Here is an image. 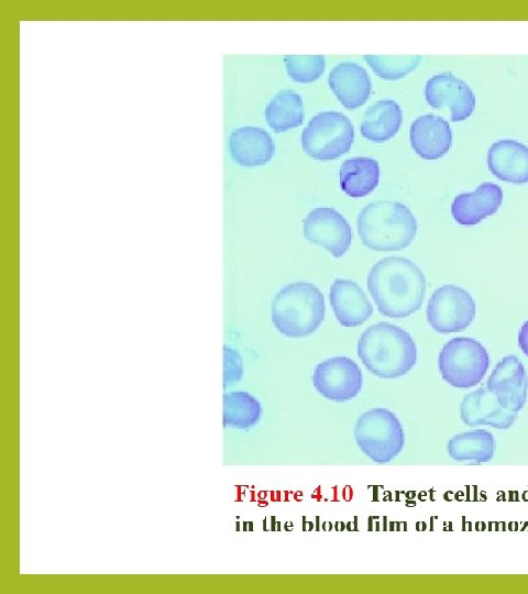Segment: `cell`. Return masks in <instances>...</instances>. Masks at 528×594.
<instances>
[{
	"label": "cell",
	"instance_id": "cell-1",
	"mask_svg": "<svg viewBox=\"0 0 528 594\" xmlns=\"http://www.w3.org/2000/svg\"><path fill=\"white\" fill-rule=\"evenodd\" d=\"M367 289L382 315L405 318L421 307L426 278L410 260L388 256L376 262L369 272Z\"/></svg>",
	"mask_w": 528,
	"mask_h": 594
},
{
	"label": "cell",
	"instance_id": "cell-2",
	"mask_svg": "<svg viewBox=\"0 0 528 594\" xmlns=\"http://www.w3.org/2000/svg\"><path fill=\"white\" fill-rule=\"evenodd\" d=\"M358 355L372 374L382 378H396L414 367L417 348L404 329L389 322H378L361 334Z\"/></svg>",
	"mask_w": 528,
	"mask_h": 594
},
{
	"label": "cell",
	"instance_id": "cell-3",
	"mask_svg": "<svg viewBox=\"0 0 528 594\" xmlns=\"http://www.w3.org/2000/svg\"><path fill=\"white\" fill-rule=\"evenodd\" d=\"M362 243L373 251H399L407 248L417 233V221L404 204L375 201L358 217Z\"/></svg>",
	"mask_w": 528,
	"mask_h": 594
},
{
	"label": "cell",
	"instance_id": "cell-4",
	"mask_svg": "<svg viewBox=\"0 0 528 594\" xmlns=\"http://www.w3.org/2000/svg\"><path fill=\"white\" fill-rule=\"evenodd\" d=\"M326 305L319 288L306 282L283 287L272 301V322L288 338H302L315 332L324 319Z\"/></svg>",
	"mask_w": 528,
	"mask_h": 594
},
{
	"label": "cell",
	"instance_id": "cell-5",
	"mask_svg": "<svg viewBox=\"0 0 528 594\" xmlns=\"http://www.w3.org/2000/svg\"><path fill=\"white\" fill-rule=\"evenodd\" d=\"M353 435L360 450L375 463H387L403 450L405 435L396 415L386 408H372L356 420Z\"/></svg>",
	"mask_w": 528,
	"mask_h": 594
},
{
	"label": "cell",
	"instance_id": "cell-6",
	"mask_svg": "<svg viewBox=\"0 0 528 594\" xmlns=\"http://www.w3.org/2000/svg\"><path fill=\"white\" fill-rule=\"evenodd\" d=\"M490 366L485 346L477 340L458 337L448 341L438 356L442 378L451 386L469 388L477 385Z\"/></svg>",
	"mask_w": 528,
	"mask_h": 594
},
{
	"label": "cell",
	"instance_id": "cell-7",
	"mask_svg": "<svg viewBox=\"0 0 528 594\" xmlns=\"http://www.w3.org/2000/svg\"><path fill=\"white\" fill-rule=\"evenodd\" d=\"M354 140L351 120L337 111L319 112L301 133L305 153L319 161H330L349 152Z\"/></svg>",
	"mask_w": 528,
	"mask_h": 594
},
{
	"label": "cell",
	"instance_id": "cell-8",
	"mask_svg": "<svg viewBox=\"0 0 528 594\" xmlns=\"http://www.w3.org/2000/svg\"><path fill=\"white\" fill-rule=\"evenodd\" d=\"M475 302L472 296L455 285L437 288L427 306V320L440 333L464 330L473 321Z\"/></svg>",
	"mask_w": 528,
	"mask_h": 594
},
{
	"label": "cell",
	"instance_id": "cell-9",
	"mask_svg": "<svg viewBox=\"0 0 528 594\" xmlns=\"http://www.w3.org/2000/svg\"><path fill=\"white\" fill-rule=\"evenodd\" d=\"M312 384L324 398L343 403L356 397L362 388L363 376L353 360L346 356H334L315 367Z\"/></svg>",
	"mask_w": 528,
	"mask_h": 594
},
{
	"label": "cell",
	"instance_id": "cell-10",
	"mask_svg": "<svg viewBox=\"0 0 528 594\" xmlns=\"http://www.w3.org/2000/svg\"><path fill=\"white\" fill-rule=\"evenodd\" d=\"M305 238L322 245L334 257L343 256L352 241L349 222L332 208H316L304 219Z\"/></svg>",
	"mask_w": 528,
	"mask_h": 594
},
{
	"label": "cell",
	"instance_id": "cell-11",
	"mask_svg": "<svg viewBox=\"0 0 528 594\" xmlns=\"http://www.w3.org/2000/svg\"><path fill=\"white\" fill-rule=\"evenodd\" d=\"M425 96L432 108H448L453 122L468 119L475 108V96L471 87L451 73L430 77L425 86Z\"/></svg>",
	"mask_w": 528,
	"mask_h": 594
},
{
	"label": "cell",
	"instance_id": "cell-12",
	"mask_svg": "<svg viewBox=\"0 0 528 594\" xmlns=\"http://www.w3.org/2000/svg\"><path fill=\"white\" fill-rule=\"evenodd\" d=\"M486 387L504 408L518 413L526 403L528 389V377L519 359L504 356L493 369Z\"/></svg>",
	"mask_w": 528,
	"mask_h": 594
},
{
	"label": "cell",
	"instance_id": "cell-13",
	"mask_svg": "<svg viewBox=\"0 0 528 594\" xmlns=\"http://www.w3.org/2000/svg\"><path fill=\"white\" fill-rule=\"evenodd\" d=\"M517 415L504 408L487 387L466 394L460 405L461 420L469 427L485 425L506 430L513 426Z\"/></svg>",
	"mask_w": 528,
	"mask_h": 594
},
{
	"label": "cell",
	"instance_id": "cell-14",
	"mask_svg": "<svg viewBox=\"0 0 528 594\" xmlns=\"http://www.w3.org/2000/svg\"><path fill=\"white\" fill-rule=\"evenodd\" d=\"M502 202V188L496 184L485 182L473 191L458 195L452 201L451 213L459 224L475 226L493 216Z\"/></svg>",
	"mask_w": 528,
	"mask_h": 594
},
{
	"label": "cell",
	"instance_id": "cell-15",
	"mask_svg": "<svg viewBox=\"0 0 528 594\" xmlns=\"http://www.w3.org/2000/svg\"><path fill=\"white\" fill-rule=\"evenodd\" d=\"M487 166L499 180L512 184L528 183V146L503 139L493 143L487 151Z\"/></svg>",
	"mask_w": 528,
	"mask_h": 594
},
{
	"label": "cell",
	"instance_id": "cell-16",
	"mask_svg": "<svg viewBox=\"0 0 528 594\" xmlns=\"http://www.w3.org/2000/svg\"><path fill=\"white\" fill-rule=\"evenodd\" d=\"M409 139L418 156L424 160H438L450 150L452 131L443 118L426 114L411 123Z\"/></svg>",
	"mask_w": 528,
	"mask_h": 594
},
{
	"label": "cell",
	"instance_id": "cell-17",
	"mask_svg": "<svg viewBox=\"0 0 528 594\" xmlns=\"http://www.w3.org/2000/svg\"><path fill=\"white\" fill-rule=\"evenodd\" d=\"M332 92L346 109L363 106L372 91V82L365 68L354 62L336 65L328 77Z\"/></svg>",
	"mask_w": 528,
	"mask_h": 594
},
{
	"label": "cell",
	"instance_id": "cell-18",
	"mask_svg": "<svg viewBox=\"0 0 528 594\" xmlns=\"http://www.w3.org/2000/svg\"><path fill=\"white\" fill-rule=\"evenodd\" d=\"M329 299L337 320L343 327L361 326L373 314V307L363 289L350 279H336Z\"/></svg>",
	"mask_w": 528,
	"mask_h": 594
},
{
	"label": "cell",
	"instance_id": "cell-19",
	"mask_svg": "<svg viewBox=\"0 0 528 594\" xmlns=\"http://www.w3.org/2000/svg\"><path fill=\"white\" fill-rule=\"evenodd\" d=\"M232 158L242 166L264 165L275 153L272 136L262 128L241 127L232 131L229 139Z\"/></svg>",
	"mask_w": 528,
	"mask_h": 594
},
{
	"label": "cell",
	"instance_id": "cell-20",
	"mask_svg": "<svg viewBox=\"0 0 528 594\" xmlns=\"http://www.w3.org/2000/svg\"><path fill=\"white\" fill-rule=\"evenodd\" d=\"M402 121L403 112L396 101L380 100L365 111L361 121V134L372 142L382 143L398 132Z\"/></svg>",
	"mask_w": 528,
	"mask_h": 594
},
{
	"label": "cell",
	"instance_id": "cell-21",
	"mask_svg": "<svg viewBox=\"0 0 528 594\" xmlns=\"http://www.w3.org/2000/svg\"><path fill=\"white\" fill-rule=\"evenodd\" d=\"M339 174L344 194L360 198L371 194L378 185L380 166L374 158L359 156L345 160Z\"/></svg>",
	"mask_w": 528,
	"mask_h": 594
},
{
	"label": "cell",
	"instance_id": "cell-22",
	"mask_svg": "<svg viewBox=\"0 0 528 594\" xmlns=\"http://www.w3.org/2000/svg\"><path fill=\"white\" fill-rule=\"evenodd\" d=\"M447 451L454 461L488 462L494 458L495 438L485 429L458 433L449 440Z\"/></svg>",
	"mask_w": 528,
	"mask_h": 594
},
{
	"label": "cell",
	"instance_id": "cell-23",
	"mask_svg": "<svg viewBox=\"0 0 528 594\" xmlns=\"http://www.w3.org/2000/svg\"><path fill=\"white\" fill-rule=\"evenodd\" d=\"M265 120L275 132H284L302 124L304 102L293 89L277 92L265 108Z\"/></svg>",
	"mask_w": 528,
	"mask_h": 594
},
{
	"label": "cell",
	"instance_id": "cell-24",
	"mask_svg": "<svg viewBox=\"0 0 528 594\" xmlns=\"http://www.w3.org/2000/svg\"><path fill=\"white\" fill-rule=\"evenodd\" d=\"M260 402L242 391L227 393L223 396V425L245 429L254 426L261 418Z\"/></svg>",
	"mask_w": 528,
	"mask_h": 594
},
{
	"label": "cell",
	"instance_id": "cell-25",
	"mask_svg": "<svg viewBox=\"0 0 528 594\" xmlns=\"http://www.w3.org/2000/svg\"><path fill=\"white\" fill-rule=\"evenodd\" d=\"M363 58L381 78L396 80L415 70L421 55H364Z\"/></svg>",
	"mask_w": 528,
	"mask_h": 594
},
{
	"label": "cell",
	"instance_id": "cell-26",
	"mask_svg": "<svg viewBox=\"0 0 528 594\" xmlns=\"http://www.w3.org/2000/svg\"><path fill=\"white\" fill-rule=\"evenodd\" d=\"M288 76L297 82H312L324 72L322 55H287L284 57Z\"/></svg>",
	"mask_w": 528,
	"mask_h": 594
},
{
	"label": "cell",
	"instance_id": "cell-27",
	"mask_svg": "<svg viewBox=\"0 0 528 594\" xmlns=\"http://www.w3.org/2000/svg\"><path fill=\"white\" fill-rule=\"evenodd\" d=\"M224 387L238 382L243 374V362L235 349L223 346Z\"/></svg>",
	"mask_w": 528,
	"mask_h": 594
},
{
	"label": "cell",
	"instance_id": "cell-28",
	"mask_svg": "<svg viewBox=\"0 0 528 594\" xmlns=\"http://www.w3.org/2000/svg\"><path fill=\"white\" fill-rule=\"evenodd\" d=\"M518 344L524 354L528 356V320L521 326L519 330Z\"/></svg>",
	"mask_w": 528,
	"mask_h": 594
}]
</instances>
